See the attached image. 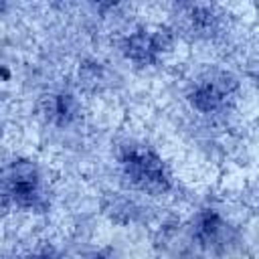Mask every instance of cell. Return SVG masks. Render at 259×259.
I'll list each match as a JSON object with an SVG mask.
<instances>
[{"label": "cell", "mask_w": 259, "mask_h": 259, "mask_svg": "<svg viewBox=\"0 0 259 259\" xmlns=\"http://www.w3.org/2000/svg\"><path fill=\"white\" fill-rule=\"evenodd\" d=\"M121 166L130 182L144 192L162 194L170 186L162 160L146 146H125L121 152Z\"/></svg>", "instance_id": "1"}, {"label": "cell", "mask_w": 259, "mask_h": 259, "mask_svg": "<svg viewBox=\"0 0 259 259\" xmlns=\"http://www.w3.org/2000/svg\"><path fill=\"white\" fill-rule=\"evenodd\" d=\"M0 194L14 206L32 208L40 198V178L30 162H12L0 172Z\"/></svg>", "instance_id": "2"}, {"label": "cell", "mask_w": 259, "mask_h": 259, "mask_svg": "<svg viewBox=\"0 0 259 259\" xmlns=\"http://www.w3.org/2000/svg\"><path fill=\"white\" fill-rule=\"evenodd\" d=\"M237 91V81L225 73V71H208L204 73L194 89L190 91V103L204 113L217 111L227 105V101L235 95Z\"/></svg>", "instance_id": "3"}, {"label": "cell", "mask_w": 259, "mask_h": 259, "mask_svg": "<svg viewBox=\"0 0 259 259\" xmlns=\"http://www.w3.org/2000/svg\"><path fill=\"white\" fill-rule=\"evenodd\" d=\"M42 113L49 121L57 125H67L77 115V101L71 95L59 93V95H47L42 101Z\"/></svg>", "instance_id": "4"}, {"label": "cell", "mask_w": 259, "mask_h": 259, "mask_svg": "<svg viewBox=\"0 0 259 259\" xmlns=\"http://www.w3.org/2000/svg\"><path fill=\"white\" fill-rule=\"evenodd\" d=\"M125 55L138 63V65H148L156 59L158 55V45L154 38V32L148 30H138L125 40Z\"/></svg>", "instance_id": "5"}, {"label": "cell", "mask_w": 259, "mask_h": 259, "mask_svg": "<svg viewBox=\"0 0 259 259\" xmlns=\"http://www.w3.org/2000/svg\"><path fill=\"white\" fill-rule=\"evenodd\" d=\"M225 235V225L219 219V214L206 210L196 221V239L202 245H217Z\"/></svg>", "instance_id": "6"}, {"label": "cell", "mask_w": 259, "mask_h": 259, "mask_svg": "<svg viewBox=\"0 0 259 259\" xmlns=\"http://www.w3.org/2000/svg\"><path fill=\"white\" fill-rule=\"evenodd\" d=\"M186 22H188V28L196 34H212L214 28H217V16L210 8L206 6H186Z\"/></svg>", "instance_id": "7"}, {"label": "cell", "mask_w": 259, "mask_h": 259, "mask_svg": "<svg viewBox=\"0 0 259 259\" xmlns=\"http://www.w3.org/2000/svg\"><path fill=\"white\" fill-rule=\"evenodd\" d=\"M32 259H49V257H32Z\"/></svg>", "instance_id": "8"}, {"label": "cell", "mask_w": 259, "mask_h": 259, "mask_svg": "<svg viewBox=\"0 0 259 259\" xmlns=\"http://www.w3.org/2000/svg\"><path fill=\"white\" fill-rule=\"evenodd\" d=\"M95 259H105V257H95Z\"/></svg>", "instance_id": "9"}]
</instances>
